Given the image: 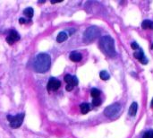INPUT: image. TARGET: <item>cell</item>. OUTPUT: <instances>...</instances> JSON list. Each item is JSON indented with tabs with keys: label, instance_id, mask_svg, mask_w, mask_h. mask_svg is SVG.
Here are the masks:
<instances>
[{
	"label": "cell",
	"instance_id": "cell-1",
	"mask_svg": "<svg viewBox=\"0 0 153 138\" xmlns=\"http://www.w3.org/2000/svg\"><path fill=\"white\" fill-rule=\"evenodd\" d=\"M51 65V58L47 53L39 54L33 61V68L37 73L43 74L49 70Z\"/></svg>",
	"mask_w": 153,
	"mask_h": 138
},
{
	"label": "cell",
	"instance_id": "cell-2",
	"mask_svg": "<svg viewBox=\"0 0 153 138\" xmlns=\"http://www.w3.org/2000/svg\"><path fill=\"white\" fill-rule=\"evenodd\" d=\"M99 47L103 52L108 56L109 58H114L116 56L115 48V41L114 39L108 35L102 36L99 40Z\"/></svg>",
	"mask_w": 153,
	"mask_h": 138
},
{
	"label": "cell",
	"instance_id": "cell-3",
	"mask_svg": "<svg viewBox=\"0 0 153 138\" xmlns=\"http://www.w3.org/2000/svg\"><path fill=\"white\" fill-rule=\"evenodd\" d=\"M100 36V30L96 26L89 27L83 33V41L85 42H91Z\"/></svg>",
	"mask_w": 153,
	"mask_h": 138
},
{
	"label": "cell",
	"instance_id": "cell-4",
	"mask_svg": "<svg viewBox=\"0 0 153 138\" xmlns=\"http://www.w3.org/2000/svg\"><path fill=\"white\" fill-rule=\"evenodd\" d=\"M7 119L9 121L10 127L13 128H18L22 126L23 119H24V113H20L16 116L7 115Z\"/></svg>",
	"mask_w": 153,
	"mask_h": 138
},
{
	"label": "cell",
	"instance_id": "cell-5",
	"mask_svg": "<svg viewBox=\"0 0 153 138\" xmlns=\"http://www.w3.org/2000/svg\"><path fill=\"white\" fill-rule=\"evenodd\" d=\"M121 111V105L119 103H114V104L107 107L104 110V115L109 118H115L119 112Z\"/></svg>",
	"mask_w": 153,
	"mask_h": 138
},
{
	"label": "cell",
	"instance_id": "cell-6",
	"mask_svg": "<svg viewBox=\"0 0 153 138\" xmlns=\"http://www.w3.org/2000/svg\"><path fill=\"white\" fill-rule=\"evenodd\" d=\"M61 86V82L54 77L50 78L47 82V89L48 92H55V91H57Z\"/></svg>",
	"mask_w": 153,
	"mask_h": 138
},
{
	"label": "cell",
	"instance_id": "cell-7",
	"mask_svg": "<svg viewBox=\"0 0 153 138\" xmlns=\"http://www.w3.org/2000/svg\"><path fill=\"white\" fill-rule=\"evenodd\" d=\"M20 38H21V37H20V35H19V33L17 32L16 31H14V30H12V31L9 32L8 36L6 37V41H7V43H9L10 45H12V44H13L14 42L20 41Z\"/></svg>",
	"mask_w": 153,
	"mask_h": 138
},
{
	"label": "cell",
	"instance_id": "cell-8",
	"mask_svg": "<svg viewBox=\"0 0 153 138\" xmlns=\"http://www.w3.org/2000/svg\"><path fill=\"white\" fill-rule=\"evenodd\" d=\"M133 56H134V58H136V59H138L142 64H143V65H146L147 63H148V59H147V58L145 57V55H144V53H143V51L141 49V48H139V49H137L135 51V52L133 53Z\"/></svg>",
	"mask_w": 153,
	"mask_h": 138
},
{
	"label": "cell",
	"instance_id": "cell-9",
	"mask_svg": "<svg viewBox=\"0 0 153 138\" xmlns=\"http://www.w3.org/2000/svg\"><path fill=\"white\" fill-rule=\"evenodd\" d=\"M64 81L67 83V85H71V86H76L78 84V79L76 76H73L71 75H66L64 76Z\"/></svg>",
	"mask_w": 153,
	"mask_h": 138
},
{
	"label": "cell",
	"instance_id": "cell-10",
	"mask_svg": "<svg viewBox=\"0 0 153 138\" xmlns=\"http://www.w3.org/2000/svg\"><path fill=\"white\" fill-rule=\"evenodd\" d=\"M69 58H70V59L73 62H80L82 59L81 54L79 53V52H77V51H73V52H71Z\"/></svg>",
	"mask_w": 153,
	"mask_h": 138
},
{
	"label": "cell",
	"instance_id": "cell-11",
	"mask_svg": "<svg viewBox=\"0 0 153 138\" xmlns=\"http://www.w3.org/2000/svg\"><path fill=\"white\" fill-rule=\"evenodd\" d=\"M68 39V35H67V33L65 31H61L58 33V35L57 37V41L58 43H62L64 41H65L66 40Z\"/></svg>",
	"mask_w": 153,
	"mask_h": 138
},
{
	"label": "cell",
	"instance_id": "cell-12",
	"mask_svg": "<svg viewBox=\"0 0 153 138\" xmlns=\"http://www.w3.org/2000/svg\"><path fill=\"white\" fill-rule=\"evenodd\" d=\"M137 110H138V104L136 102H132L129 109V115L132 117H134L136 113H137Z\"/></svg>",
	"mask_w": 153,
	"mask_h": 138
},
{
	"label": "cell",
	"instance_id": "cell-13",
	"mask_svg": "<svg viewBox=\"0 0 153 138\" xmlns=\"http://www.w3.org/2000/svg\"><path fill=\"white\" fill-rule=\"evenodd\" d=\"M142 27L144 30H153V21L144 20L142 23Z\"/></svg>",
	"mask_w": 153,
	"mask_h": 138
},
{
	"label": "cell",
	"instance_id": "cell-14",
	"mask_svg": "<svg viewBox=\"0 0 153 138\" xmlns=\"http://www.w3.org/2000/svg\"><path fill=\"white\" fill-rule=\"evenodd\" d=\"M80 110L82 114H87L91 110V106L89 103H81L80 105Z\"/></svg>",
	"mask_w": 153,
	"mask_h": 138
},
{
	"label": "cell",
	"instance_id": "cell-15",
	"mask_svg": "<svg viewBox=\"0 0 153 138\" xmlns=\"http://www.w3.org/2000/svg\"><path fill=\"white\" fill-rule=\"evenodd\" d=\"M23 14L28 17V18H31L34 14V11H33V8L31 7H27L23 10Z\"/></svg>",
	"mask_w": 153,
	"mask_h": 138
},
{
	"label": "cell",
	"instance_id": "cell-16",
	"mask_svg": "<svg viewBox=\"0 0 153 138\" xmlns=\"http://www.w3.org/2000/svg\"><path fill=\"white\" fill-rule=\"evenodd\" d=\"M100 93H101V92H100L98 89H97V88H93V89H91V95L93 97V99L98 98V97L100 96Z\"/></svg>",
	"mask_w": 153,
	"mask_h": 138
},
{
	"label": "cell",
	"instance_id": "cell-17",
	"mask_svg": "<svg viewBox=\"0 0 153 138\" xmlns=\"http://www.w3.org/2000/svg\"><path fill=\"white\" fill-rule=\"evenodd\" d=\"M99 76L102 80H104V81H107L110 78V75L107 71H101L100 74H99Z\"/></svg>",
	"mask_w": 153,
	"mask_h": 138
},
{
	"label": "cell",
	"instance_id": "cell-18",
	"mask_svg": "<svg viewBox=\"0 0 153 138\" xmlns=\"http://www.w3.org/2000/svg\"><path fill=\"white\" fill-rule=\"evenodd\" d=\"M142 138H153V129H150L145 132Z\"/></svg>",
	"mask_w": 153,
	"mask_h": 138
},
{
	"label": "cell",
	"instance_id": "cell-19",
	"mask_svg": "<svg viewBox=\"0 0 153 138\" xmlns=\"http://www.w3.org/2000/svg\"><path fill=\"white\" fill-rule=\"evenodd\" d=\"M101 103H102V100H101V99H99V98L93 99V100H92L93 106H99V105L101 104Z\"/></svg>",
	"mask_w": 153,
	"mask_h": 138
},
{
	"label": "cell",
	"instance_id": "cell-20",
	"mask_svg": "<svg viewBox=\"0 0 153 138\" xmlns=\"http://www.w3.org/2000/svg\"><path fill=\"white\" fill-rule=\"evenodd\" d=\"M131 47H132V48L133 50H137V49L140 48L139 46H138V44L136 43V42H132V43L131 44Z\"/></svg>",
	"mask_w": 153,
	"mask_h": 138
},
{
	"label": "cell",
	"instance_id": "cell-21",
	"mask_svg": "<svg viewBox=\"0 0 153 138\" xmlns=\"http://www.w3.org/2000/svg\"><path fill=\"white\" fill-rule=\"evenodd\" d=\"M28 22H30V21H28V20H25L24 18H20L19 19V23L21 24H24V23H28Z\"/></svg>",
	"mask_w": 153,
	"mask_h": 138
},
{
	"label": "cell",
	"instance_id": "cell-22",
	"mask_svg": "<svg viewBox=\"0 0 153 138\" xmlns=\"http://www.w3.org/2000/svg\"><path fill=\"white\" fill-rule=\"evenodd\" d=\"M151 107L153 108V99H152V100H151Z\"/></svg>",
	"mask_w": 153,
	"mask_h": 138
},
{
	"label": "cell",
	"instance_id": "cell-23",
	"mask_svg": "<svg viewBox=\"0 0 153 138\" xmlns=\"http://www.w3.org/2000/svg\"><path fill=\"white\" fill-rule=\"evenodd\" d=\"M151 48L153 49V43H152V45H151Z\"/></svg>",
	"mask_w": 153,
	"mask_h": 138
}]
</instances>
